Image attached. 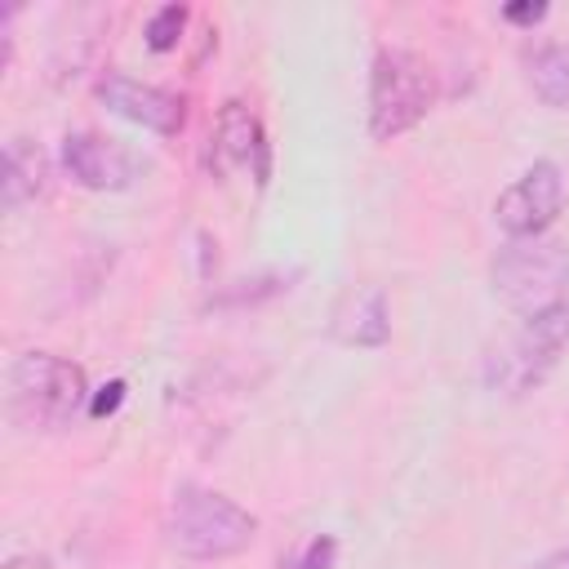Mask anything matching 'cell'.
<instances>
[{
	"label": "cell",
	"mask_w": 569,
	"mask_h": 569,
	"mask_svg": "<svg viewBox=\"0 0 569 569\" xmlns=\"http://www.w3.org/2000/svg\"><path fill=\"white\" fill-rule=\"evenodd\" d=\"M89 378L53 351H22L4 373V409L22 431H62L89 413Z\"/></svg>",
	"instance_id": "6da1fadb"
},
{
	"label": "cell",
	"mask_w": 569,
	"mask_h": 569,
	"mask_svg": "<svg viewBox=\"0 0 569 569\" xmlns=\"http://www.w3.org/2000/svg\"><path fill=\"white\" fill-rule=\"evenodd\" d=\"M164 538L182 560H231L249 551V542L258 538V516L218 489L178 485L169 502Z\"/></svg>",
	"instance_id": "7a4b0ae2"
},
{
	"label": "cell",
	"mask_w": 569,
	"mask_h": 569,
	"mask_svg": "<svg viewBox=\"0 0 569 569\" xmlns=\"http://www.w3.org/2000/svg\"><path fill=\"white\" fill-rule=\"evenodd\" d=\"M489 289L516 320L565 307L569 302V244L556 236L507 240L489 262Z\"/></svg>",
	"instance_id": "3957f363"
},
{
	"label": "cell",
	"mask_w": 569,
	"mask_h": 569,
	"mask_svg": "<svg viewBox=\"0 0 569 569\" xmlns=\"http://www.w3.org/2000/svg\"><path fill=\"white\" fill-rule=\"evenodd\" d=\"M569 351V302L542 316L520 320L489 356H485V387L498 396H529L547 382V373Z\"/></svg>",
	"instance_id": "277c9868"
},
{
	"label": "cell",
	"mask_w": 569,
	"mask_h": 569,
	"mask_svg": "<svg viewBox=\"0 0 569 569\" xmlns=\"http://www.w3.org/2000/svg\"><path fill=\"white\" fill-rule=\"evenodd\" d=\"M436 107V76L409 49H378L369 67V133L373 142H391L427 120Z\"/></svg>",
	"instance_id": "5b68a950"
},
{
	"label": "cell",
	"mask_w": 569,
	"mask_h": 569,
	"mask_svg": "<svg viewBox=\"0 0 569 569\" xmlns=\"http://www.w3.org/2000/svg\"><path fill=\"white\" fill-rule=\"evenodd\" d=\"M560 213H565V173H560L556 160H533L493 200V222L502 227L507 240L547 236Z\"/></svg>",
	"instance_id": "8992f818"
},
{
	"label": "cell",
	"mask_w": 569,
	"mask_h": 569,
	"mask_svg": "<svg viewBox=\"0 0 569 569\" xmlns=\"http://www.w3.org/2000/svg\"><path fill=\"white\" fill-rule=\"evenodd\" d=\"M93 93H98V102H102L111 116H120V120H129V124H138V129H147V133L178 138L182 124H187V102H182L178 93H169V89H160V84H147V80H133V76H124V71L98 76Z\"/></svg>",
	"instance_id": "52a82bcc"
},
{
	"label": "cell",
	"mask_w": 569,
	"mask_h": 569,
	"mask_svg": "<svg viewBox=\"0 0 569 569\" xmlns=\"http://www.w3.org/2000/svg\"><path fill=\"white\" fill-rule=\"evenodd\" d=\"M62 169L84 191H124L138 182V160L120 142L89 129H76L62 138Z\"/></svg>",
	"instance_id": "ba28073f"
},
{
	"label": "cell",
	"mask_w": 569,
	"mask_h": 569,
	"mask_svg": "<svg viewBox=\"0 0 569 569\" xmlns=\"http://www.w3.org/2000/svg\"><path fill=\"white\" fill-rule=\"evenodd\" d=\"M218 151L236 169H249V178L258 187H267V178H271V142H267L262 120L244 102H227L218 111Z\"/></svg>",
	"instance_id": "9c48e42d"
},
{
	"label": "cell",
	"mask_w": 569,
	"mask_h": 569,
	"mask_svg": "<svg viewBox=\"0 0 569 569\" xmlns=\"http://www.w3.org/2000/svg\"><path fill=\"white\" fill-rule=\"evenodd\" d=\"M333 338L347 347H382L391 338V311H387V293L378 284L356 289L342 298V307L333 311Z\"/></svg>",
	"instance_id": "30bf717a"
},
{
	"label": "cell",
	"mask_w": 569,
	"mask_h": 569,
	"mask_svg": "<svg viewBox=\"0 0 569 569\" xmlns=\"http://www.w3.org/2000/svg\"><path fill=\"white\" fill-rule=\"evenodd\" d=\"M44 178H49V160L44 151L31 142V138H9L4 147V178H0V200L4 209H22L31 204L40 191H44Z\"/></svg>",
	"instance_id": "8fae6325"
},
{
	"label": "cell",
	"mask_w": 569,
	"mask_h": 569,
	"mask_svg": "<svg viewBox=\"0 0 569 569\" xmlns=\"http://www.w3.org/2000/svg\"><path fill=\"white\" fill-rule=\"evenodd\" d=\"M525 80L533 89L538 102H547L551 111H569V44L551 40L525 53Z\"/></svg>",
	"instance_id": "7c38bea8"
},
{
	"label": "cell",
	"mask_w": 569,
	"mask_h": 569,
	"mask_svg": "<svg viewBox=\"0 0 569 569\" xmlns=\"http://www.w3.org/2000/svg\"><path fill=\"white\" fill-rule=\"evenodd\" d=\"M187 4H160L151 18H147V27H142V40H147V49L151 53H169V49H178V40H182V31H187Z\"/></svg>",
	"instance_id": "4fadbf2b"
},
{
	"label": "cell",
	"mask_w": 569,
	"mask_h": 569,
	"mask_svg": "<svg viewBox=\"0 0 569 569\" xmlns=\"http://www.w3.org/2000/svg\"><path fill=\"white\" fill-rule=\"evenodd\" d=\"M333 560H338V538H333V533H316V538L298 551V560H293L289 569H333Z\"/></svg>",
	"instance_id": "5bb4252c"
},
{
	"label": "cell",
	"mask_w": 569,
	"mask_h": 569,
	"mask_svg": "<svg viewBox=\"0 0 569 569\" xmlns=\"http://www.w3.org/2000/svg\"><path fill=\"white\" fill-rule=\"evenodd\" d=\"M120 400H124V382L116 378V382H107L98 396H89V418H102V413H116L120 409Z\"/></svg>",
	"instance_id": "9a60e30c"
},
{
	"label": "cell",
	"mask_w": 569,
	"mask_h": 569,
	"mask_svg": "<svg viewBox=\"0 0 569 569\" xmlns=\"http://www.w3.org/2000/svg\"><path fill=\"white\" fill-rule=\"evenodd\" d=\"M502 18L507 22H520V27H533L547 18V4H502Z\"/></svg>",
	"instance_id": "2e32d148"
},
{
	"label": "cell",
	"mask_w": 569,
	"mask_h": 569,
	"mask_svg": "<svg viewBox=\"0 0 569 569\" xmlns=\"http://www.w3.org/2000/svg\"><path fill=\"white\" fill-rule=\"evenodd\" d=\"M4 569H58L49 556H36V551H27V556H9L4 560Z\"/></svg>",
	"instance_id": "e0dca14e"
},
{
	"label": "cell",
	"mask_w": 569,
	"mask_h": 569,
	"mask_svg": "<svg viewBox=\"0 0 569 569\" xmlns=\"http://www.w3.org/2000/svg\"><path fill=\"white\" fill-rule=\"evenodd\" d=\"M533 569H569V547H560V551H551V556H542Z\"/></svg>",
	"instance_id": "ac0fdd59"
}]
</instances>
